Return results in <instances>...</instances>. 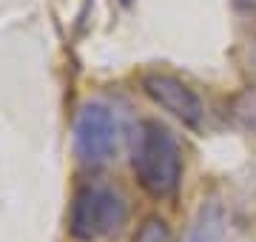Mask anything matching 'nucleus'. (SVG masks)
Wrapping results in <instances>:
<instances>
[{
	"label": "nucleus",
	"instance_id": "f257e3e1",
	"mask_svg": "<svg viewBox=\"0 0 256 242\" xmlns=\"http://www.w3.org/2000/svg\"><path fill=\"white\" fill-rule=\"evenodd\" d=\"M137 182L148 196L154 200H171L180 191L182 180V154L174 134L162 122L146 120L134 140V157H131Z\"/></svg>",
	"mask_w": 256,
	"mask_h": 242
},
{
	"label": "nucleus",
	"instance_id": "f03ea898",
	"mask_svg": "<svg viewBox=\"0 0 256 242\" xmlns=\"http://www.w3.org/2000/svg\"><path fill=\"white\" fill-rule=\"evenodd\" d=\"M128 208L122 196L108 188H80L72 202V220L68 228L77 240H94L106 234H117L126 225Z\"/></svg>",
	"mask_w": 256,
	"mask_h": 242
},
{
	"label": "nucleus",
	"instance_id": "7ed1b4c3",
	"mask_svg": "<svg viewBox=\"0 0 256 242\" xmlns=\"http://www.w3.org/2000/svg\"><path fill=\"white\" fill-rule=\"evenodd\" d=\"M74 151L86 166H102L117 151V122L106 106H86L74 122Z\"/></svg>",
	"mask_w": 256,
	"mask_h": 242
},
{
	"label": "nucleus",
	"instance_id": "20e7f679",
	"mask_svg": "<svg viewBox=\"0 0 256 242\" xmlns=\"http://www.w3.org/2000/svg\"><path fill=\"white\" fill-rule=\"evenodd\" d=\"M142 92H146L160 108H165L171 117H176L182 126L200 128L202 114H205L202 100L196 97L194 88H188V86L180 80V77L162 74V72H151V74L142 77Z\"/></svg>",
	"mask_w": 256,
	"mask_h": 242
},
{
	"label": "nucleus",
	"instance_id": "39448f33",
	"mask_svg": "<svg viewBox=\"0 0 256 242\" xmlns=\"http://www.w3.org/2000/svg\"><path fill=\"white\" fill-rule=\"evenodd\" d=\"M222 234H225V208H222V202H216V200L202 202L200 214L191 225L188 242H220Z\"/></svg>",
	"mask_w": 256,
	"mask_h": 242
},
{
	"label": "nucleus",
	"instance_id": "423d86ee",
	"mask_svg": "<svg viewBox=\"0 0 256 242\" xmlns=\"http://www.w3.org/2000/svg\"><path fill=\"white\" fill-rule=\"evenodd\" d=\"M230 117L239 128L256 134V86H245L230 97Z\"/></svg>",
	"mask_w": 256,
	"mask_h": 242
},
{
	"label": "nucleus",
	"instance_id": "0eeeda50",
	"mask_svg": "<svg viewBox=\"0 0 256 242\" xmlns=\"http://www.w3.org/2000/svg\"><path fill=\"white\" fill-rule=\"evenodd\" d=\"M134 242H174V236H171V228L162 216H148L146 222L140 225Z\"/></svg>",
	"mask_w": 256,
	"mask_h": 242
},
{
	"label": "nucleus",
	"instance_id": "6e6552de",
	"mask_svg": "<svg viewBox=\"0 0 256 242\" xmlns=\"http://www.w3.org/2000/svg\"><path fill=\"white\" fill-rule=\"evenodd\" d=\"M234 6H236L239 12H250V14H256V0H234Z\"/></svg>",
	"mask_w": 256,
	"mask_h": 242
},
{
	"label": "nucleus",
	"instance_id": "1a4fd4ad",
	"mask_svg": "<svg viewBox=\"0 0 256 242\" xmlns=\"http://www.w3.org/2000/svg\"><path fill=\"white\" fill-rule=\"evenodd\" d=\"M122 3H126V6H128V3H131V0H122Z\"/></svg>",
	"mask_w": 256,
	"mask_h": 242
}]
</instances>
